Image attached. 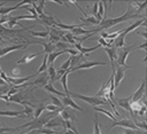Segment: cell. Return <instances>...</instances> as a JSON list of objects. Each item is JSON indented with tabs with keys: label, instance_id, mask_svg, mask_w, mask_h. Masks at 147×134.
<instances>
[{
	"label": "cell",
	"instance_id": "6da1fadb",
	"mask_svg": "<svg viewBox=\"0 0 147 134\" xmlns=\"http://www.w3.org/2000/svg\"><path fill=\"white\" fill-rule=\"evenodd\" d=\"M146 3H147V2L144 1V2L140 5V7H137V6H133L132 2H130V3H129V8H127V10H126L125 14L121 15L119 17H115V18H102L101 22L99 23L98 27L94 29V31L98 33V32L103 31V30H106V29H109V27H111V26H114V25H116V24H119V23H122V22H126V21H129V19H131V18H133V17H137V16L140 17V15H138V14H139V11H140L141 9L145 8Z\"/></svg>",
	"mask_w": 147,
	"mask_h": 134
},
{
	"label": "cell",
	"instance_id": "7a4b0ae2",
	"mask_svg": "<svg viewBox=\"0 0 147 134\" xmlns=\"http://www.w3.org/2000/svg\"><path fill=\"white\" fill-rule=\"evenodd\" d=\"M134 49H137V46H124V47H122V48L116 49V53H117V58H116V61H117V63H118L119 66L130 68L129 65H126L125 61H126L127 55H129L132 50H134Z\"/></svg>",
	"mask_w": 147,
	"mask_h": 134
},
{
	"label": "cell",
	"instance_id": "3957f363",
	"mask_svg": "<svg viewBox=\"0 0 147 134\" xmlns=\"http://www.w3.org/2000/svg\"><path fill=\"white\" fill-rule=\"evenodd\" d=\"M70 96H72V97H77V98H79V100H83V101H85V102H87L90 105H92V107H96V105H101V104H106L107 103V101L106 100H101V98H99V97H95V96H85V95H82V94H75V93H70Z\"/></svg>",
	"mask_w": 147,
	"mask_h": 134
},
{
	"label": "cell",
	"instance_id": "277c9868",
	"mask_svg": "<svg viewBox=\"0 0 147 134\" xmlns=\"http://www.w3.org/2000/svg\"><path fill=\"white\" fill-rule=\"evenodd\" d=\"M116 126H119V127H123V128H129V129H139V128L134 125V123H133L132 119H126V118L121 119V120H115V121H113V124H110V126H109V129H110V128H114V127H116Z\"/></svg>",
	"mask_w": 147,
	"mask_h": 134
},
{
	"label": "cell",
	"instance_id": "5b68a950",
	"mask_svg": "<svg viewBox=\"0 0 147 134\" xmlns=\"http://www.w3.org/2000/svg\"><path fill=\"white\" fill-rule=\"evenodd\" d=\"M111 102L118 104V105L122 107L124 110L129 111V112L131 113V116H133V112H132V110H131V103H132V98H131V96H129V97H121V98H118V97H114V98L111 100Z\"/></svg>",
	"mask_w": 147,
	"mask_h": 134
},
{
	"label": "cell",
	"instance_id": "8992f818",
	"mask_svg": "<svg viewBox=\"0 0 147 134\" xmlns=\"http://www.w3.org/2000/svg\"><path fill=\"white\" fill-rule=\"evenodd\" d=\"M64 33H65L64 30H61L59 27H51L49 29V36H48L49 42L55 45L56 42H59L61 40V38L64 36Z\"/></svg>",
	"mask_w": 147,
	"mask_h": 134
},
{
	"label": "cell",
	"instance_id": "52a82bcc",
	"mask_svg": "<svg viewBox=\"0 0 147 134\" xmlns=\"http://www.w3.org/2000/svg\"><path fill=\"white\" fill-rule=\"evenodd\" d=\"M126 69H129V68L119 66V65H118L117 69H115V71H113V73H114V87H115V89L118 87V85H119L121 81L123 80Z\"/></svg>",
	"mask_w": 147,
	"mask_h": 134
},
{
	"label": "cell",
	"instance_id": "ba28073f",
	"mask_svg": "<svg viewBox=\"0 0 147 134\" xmlns=\"http://www.w3.org/2000/svg\"><path fill=\"white\" fill-rule=\"evenodd\" d=\"M107 63L106 62H98V61H87V62H84V63H80L78 64L77 66H74L71 69V71H75V70H79V69H90V68H93V66H98V65H106Z\"/></svg>",
	"mask_w": 147,
	"mask_h": 134
},
{
	"label": "cell",
	"instance_id": "9c48e42d",
	"mask_svg": "<svg viewBox=\"0 0 147 134\" xmlns=\"http://www.w3.org/2000/svg\"><path fill=\"white\" fill-rule=\"evenodd\" d=\"M61 102H62L63 107H70V108H72V109H76V110H78V111H82V112L84 111L83 108H80L77 103H75V101L71 98V96H68V95L63 96V97L61 98Z\"/></svg>",
	"mask_w": 147,
	"mask_h": 134
},
{
	"label": "cell",
	"instance_id": "30bf717a",
	"mask_svg": "<svg viewBox=\"0 0 147 134\" xmlns=\"http://www.w3.org/2000/svg\"><path fill=\"white\" fill-rule=\"evenodd\" d=\"M145 87H146V81L144 80L140 85V87L131 95V98H132V102H138L140 101L144 96H145Z\"/></svg>",
	"mask_w": 147,
	"mask_h": 134
},
{
	"label": "cell",
	"instance_id": "8fae6325",
	"mask_svg": "<svg viewBox=\"0 0 147 134\" xmlns=\"http://www.w3.org/2000/svg\"><path fill=\"white\" fill-rule=\"evenodd\" d=\"M44 126H45L46 128H52V127H56V126H62V127H64V120L57 115V116L53 117L51 120H48Z\"/></svg>",
	"mask_w": 147,
	"mask_h": 134
},
{
	"label": "cell",
	"instance_id": "7c38bea8",
	"mask_svg": "<svg viewBox=\"0 0 147 134\" xmlns=\"http://www.w3.org/2000/svg\"><path fill=\"white\" fill-rule=\"evenodd\" d=\"M24 3H32V1L24 0V1H21L20 3H17V5L13 6V7H1V8H0V15L6 16L8 13H10V11H13V10H16L17 8H21V7H22Z\"/></svg>",
	"mask_w": 147,
	"mask_h": 134
},
{
	"label": "cell",
	"instance_id": "4fadbf2b",
	"mask_svg": "<svg viewBox=\"0 0 147 134\" xmlns=\"http://www.w3.org/2000/svg\"><path fill=\"white\" fill-rule=\"evenodd\" d=\"M26 45H11V46H7V47H0V57L1 56H5L14 50H17V49H22V48H25Z\"/></svg>",
	"mask_w": 147,
	"mask_h": 134
},
{
	"label": "cell",
	"instance_id": "5bb4252c",
	"mask_svg": "<svg viewBox=\"0 0 147 134\" xmlns=\"http://www.w3.org/2000/svg\"><path fill=\"white\" fill-rule=\"evenodd\" d=\"M105 52L107 53L109 60H110V63H111V69L113 71H115V66H114V61H116L117 58V53H116V48L114 46L111 47H108V48H105Z\"/></svg>",
	"mask_w": 147,
	"mask_h": 134
},
{
	"label": "cell",
	"instance_id": "9a60e30c",
	"mask_svg": "<svg viewBox=\"0 0 147 134\" xmlns=\"http://www.w3.org/2000/svg\"><path fill=\"white\" fill-rule=\"evenodd\" d=\"M42 52H38V53H34V54H29V55H24L23 57H21L18 61H16L17 64H26L29 62H31L32 60H34L37 56H39Z\"/></svg>",
	"mask_w": 147,
	"mask_h": 134
},
{
	"label": "cell",
	"instance_id": "2e32d148",
	"mask_svg": "<svg viewBox=\"0 0 147 134\" xmlns=\"http://www.w3.org/2000/svg\"><path fill=\"white\" fill-rule=\"evenodd\" d=\"M44 74L41 76V77H39L38 79H36V80H33L32 82H29L28 85H38V86H40V87H44L47 82H48V74L47 73H45V72H42Z\"/></svg>",
	"mask_w": 147,
	"mask_h": 134
},
{
	"label": "cell",
	"instance_id": "e0dca14e",
	"mask_svg": "<svg viewBox=\"0 0 147 134\" xmlns=\"http://www.w3.org/2000/svg\"><path fill=\"white\" fill-rule=\"evenodd\" d=\"M45 90H47V92H49L52 95H57V96H61V97H63V96H65V93H62V92H59L56 88H54V86L51 84V82H47L44 87H42Z\"/></svg>",
	"mask_w": 147,
	"mask_h": 134
},
{
	"label": "cell",
	"instance_id": "ac0fdd59",
	"mask_svg": "<svg viewBox=\"0 0 147 134\" xmlns=\"http://www.w3.org/2000/svg\"><path fill=\"white\" fill-rule=\"evenodd\" d=\"M103 15H105V1H99L98 2V13H96V15L94 17L100 23L102 17H103Z\"/></svg>",
	"mask_w": 147,
	"mask_h": 134
},
{
	"label": "cell",
	"instance_id": "d6986e66",
	"mask_svg": "<svg viewBox=\"0 0 147 134\" xmlns=\"http://www.w3.org/2000/svg\"><path fill=\"white\" fill-rule=\"evenodd\" d=\"M59 116H60L63 120H70V121H75V120H77V118H76V117H74V115H71V113H70L67 109H64V108L60 111Z\"/></svg>",
	"mask_w": 147,
	"mask_h": 134
},
{
	"label": "cell",
	"instance_id": "ffe728a7",
	"mask_svg": "<svg viewBox=\"0 0 147 134\" xmlns=\"http://www.w3.org/2000/svg\"><path fill=\"white\" fill-rule=\"evenodd\" d=\"M37 44H40L44 46V50L42 53L44 54H51L55 50V45L52 44V42H41V41H37Z\"/></svg>",
	"mask_w": 147,
	"mask_h": 134
},
{
	"label": "cell",
	"instance_id": "44dd1931",
	"mask_svg": "<svg viewBox=\"0 0 147 134\" xmlns=\"http://www.w3.org/2000/svg\"><path fill=\"white\" fill-rule=\"evenodd\" d=\"M71 72V69H68L67 71H65V73L59 79L60 80V82L62 84V86H63V88H64V90H65V95H68V96H70V93H69V90H68V84H67V78H68V74Z\"/></svg>",
	"mask_w": 147,
	"mask_h": 134
},
{
	"label": "cell",
	"instance_id": "7402d4cb",
	"mask_svg": "<svg viewBox=\"0 0 147 134\" xmlns=\"http://www.w3.org/2000/svg\"><path fill=\"white\" fill-rule=\"evenodd\" d=\"M80 21L84 23V25H99V22L92 15L91 16H86V17H82Z\"/></svg>",
	"mask_w": 147,
	"mask_h": 134
},
{
	"label": "cell",
	"instance_id": "603a6c76",
	"mask_svg": "<svg viewBox=\"0 0 147 134\" xmlns=\"http://www.w3.org/2000/svg\"><path fill=\"white\" fill-rule=\"evenodd\" d=\"M47 70H48V78L51 79L48 82H51L52 85L56 81V70L54 69V66H53V64L52 65H48L47 66Z\"/></svg>",
	"mask_w": 147,
	"mask_h": 134
},
{
	"label": "cell",
	"instance_id": "cb8c5ba5",
	"mask_svg": "<svg viewBox=\"0 0 147 134\" xmlns=\"http://www.w3.org/2000/svg\"><path fill=\"white\" fill-rule=\"evenodd\" d=\"M22 111H13V110H0V116L6 117H21Z\"/></svg>",
	"mask_w": 147,
	"mask_h": 134
},
{
	"label": "cell",
	"instance_id": "d4e9b609",
	"mask_svg": "<svg viewBox=\"0 0 147 134\" xmlns=\"http://www.w3.org/2000/svg\"><path fill=\"white\" fill-rule=\"evenodd\" d=\"M29 33H31L33 37H40V38H48L49 36V29L46 27V31H31V30H28Z\"/></svg>",
	"mask_w": 147,
	"mask_h": 134
},
{
	"label": "cell",
	"instance_id": "484cf974",
	"mask_svg": "<svg viewBox=\"0 0 147 134\" xmlns=\"http://www.w3.org/2000/svg\"><path fill=\"white\" fill-rule=\"evenodd\" d=\"M33 112H34V110H33V108L32 107H30V105H25V108H24V110L22 111V115H24L25 116V118H29V119H33ZM21 115V116H22Z\"/></svg>",
	"mask_w": 147,
	"mask_h": 134
},
{
	"label": "cell",
	"instance_id": "4316f807",
	"mask_svg": "<svg viewBox=\"0 0 147 134\" xmlns=\"http://www.w3.org/2000/svg\"><path fill=\"white\" fill-rule=\"evenodd\" d=\"M36 134H60V133H56V132H55V131H53L52 128L41 127V128L36 129Z\"/></svg>",
	"mask_w": 147,
	"mask_h": 134
},
{
	"label": "cell",
	"instance_id": "83f0119b",
	"mask_svg": "<svg viewBox=\"0 0 147 134\" xmlns=\"http://www.w3.org/2000/svg\"><path fill=\"white\" fill-rule=\"evenodd\" d=\"M46 70H47V54H45V55H44V60H42V63H41L40 68L38 69V71H37V74H40V73L45 72Z\"/></svg>",
	"mask_w": 147,
	"mask_h": 134
},
{
	"label": "cell",
	"instance_id": "f1b7e54d",
	"mask_svg": "<svg viewBox=\"0 0 147 134\" xmlns=\"http://www.w3.org/2000/svg\"><path fill=\"white\" fill-rule=\"evenodd\" d=\"M93 109L95 110V111H98V112H102V113H105V115H107L109 118H111L114 121L116 120V117L111 113V112H109L108 110H106V109H102V108H98V107H93Z\"/></svg>",
	"mask_w": 147,
	"mask_h": 134
},
{
	"label": "cell",
	"instance_id": "f546056e",
	"mask_svg": "<svg viewBox=\"0 0 147 134\" xmlns=\"http://www.w3.org/2000/svg\"><path fill=\"white\" fill-rule=\"evenodd\" d=\"M48 97H51V100H52V102H53L52 104H54V105H55V107H57L59 109H63V108H64V107H63V104H62V102H61V100H59L56 96H54V95H52V94H51Z\"/></svg>",
	"mask_w": 147,
	"mask_h": 134
},
{
	"label": "cell",
	"instance_id": "4dcf8cb0",
	"mask_svg": "<svg viewBox=\"0 0 147 134\" xmlns=\"http://www.w3.org/2000/svg\"><path fill=\"white\" fill-rule=\"evenodd\" d=\"M45 105L46 104H39L38 107H37V109L34 110V112H33V118H38L41 113H42V111H45Z\"/></svg>",
	"mask_w": 147,
	"mask_h": 134
},
{
	"label": "cell",
	"instance_id": "1f68e13d",
	"mask_svg": "<svg viewBox=\"0 0 147 134\" xmlns=\"http://www.w3.org/2000/svg\"><path fill=\"white\" fill-rule=\"evenodd\" d=\"M18 131V127H0V134H5V133H14Z\"/></svg>",
	"mask_w": 147,
	"mask_h": 134
},
{
	"label": "cell",
	"instance_id": "d6a6232c",
	"mask_svg": "<svg viewBox=\"0 0 147 134\" xmlns=\"http://www.w3.org/2000/svg\"><path fill=\"white\" fill-rule=\"evenodd\" d=\"M94 134H101L100 127H99V118H98V115H95V117H94Z\"/></svg>",
	"mask_w": 147,
	"mask_h": 134
},
{
	"label": "cell",
	"instance_id": "836d02e7",
	"mask_svg": "<svg viewBox=\"0 0 147 134\" xmlns=\"http://www.w3.org/2000/svg\"><path fill=\"white\" fill-rule=\"evenodd\" d=\"M124 134H146L145 131H142L141 133L138 132V129H129V128H124Z\"/></svg>",
	"mask_w": 147,
	"mask_h": 134
},
{
	"label": "cell",
	"instance_id": "e575fe53",
	"mask_svg": "<svg viewBox=\"0 0 147 134\" xmlns=\"http://www.w3.org/2000/svg\"><path fill=\"white\" fill-rule=\"evenodd\" d=\"M70 63H71V57H69V58L60 66V69H61V70H68V69H70Z\"/></svg>",
	"mask_w": 147,
	"mask_h": 134
},
{
	"label": "cell",
	"instance_id": "d590c367",
	"mask_svg": "<svg viewBox=\"0 0 147 134\" xmlns=\"http://www.w3.org/2000/svg\"><path fill=\"white\" fill-rule=\"evenodd\" d=\"M45 110L46 111H57V110H61V109H59L57 107H55L54 104H46L45 105Z\"/></svg>",
	"mask_w": 147,
	"mask_h": 134
},
{
	"label": "cell",
	"instance_id": "8d00e7d4",
	"mask_svg": "<svg viewBox=\"0 0 147 134\" xmlns=\"http://www.w3.org/2000/svg\"><path fill=\"white\" fill-rule=\"evenodd\" d=\"M98 2H99V1H96V2H94V3H93V10H92V16H95V15H96V13H98Z\"/></svg>",
	"mask_w": 147,
	"mask_h": 134
},
{
	"label": "cell",
	"instance_id": "74e56055",
	"mask_svg": "<svg viewBox=\"0 0 147 134\" xmlns=\"http://www.w3.org/2000/svg\"><path fill=\"white\" fill-rule=\"evenodd\" d=\"M7 21H8V15L2 16V17L0 18V24H6V23H7Z\"/></svg>",
	"mask_w": 147,
	"mask_h": 134
},
{
	"label": "cell",
	"instance_id": "f35d334b",
	"mask_svg": "<svg viewBox=\"0 0 147 134\" xmlns=\"http://www.w3.org/2000/svg\"><path fill=\"white\" fill-rule=\"evenodd\" d=\"M0 100H3V101H6L7 103L9 102V96H7L6 94H1V96H0Z\"/></svg>",
	"mask_w": 147,
	"mask_h": 134
},
{
	"label": "cell",
	"instance_id": "ab89813d",
	"mask_svg": "<svg viewBox=\"0 0 147 134\" xmlns=\"http://www.w3.org/2000/svg\"><path fill=\"white\" fill-rule=\"evenodd\" d=\"M146 47H147V44H146V42H144V44H141V45L137 46V49H144V50H146Z\"/></svg>",
	"mask_w": 147,
	"mask_h": 134
},
{
	"label": "cell",
	"instance_id": "60d3db41",
	"mask_svg": "<svg viewBox=\"0 0 147 134\" xmlns=\"http://www.w3.org/2000/svg\"><path fill=\"white\" fill-rule=\"evenodd\" d=\"M137 34H138V36H141L145 40L147 39V34H146V32H145V31H142V32H139V31H138V32H137Z\"/></svg>",
	"mask_w": 147,
	"mask_h": 134
},
{
	"label": "cell",
	"instance_id": "b9f144b4",
	"mask_svg": "<svg viewBox=\"0 0 147 134\" xmlns=\"http://www.w3.org/2000/svg\"><path fill=\"white\" fill-rule=\"evenodd\" d=\"M53 2H56V3H60V5H64V2L60 1V0H53Z\"/></svg>",
	"mask_w": 147,
	"mask_h": 134
},
{
	"label": "cell",
	"instance_id": "7bdbcfd3",
	"mask_svg": "<svg viewBox=\"0 0 147 134\" xmlns=\"http://www.w3.org/2000/svg\"><path fill=\"white\" fill-rule=\"evenodd\" d=\"M5 85H6V82H5V81L1 79V77H0V86H5Z\"/></svg>",
	"mask_w": 147,
	"mask_h": 134
},
{
	"label": "cell",
	"instance_id": "ee69618b",
	"mask_svg": "<svg viewBox=\"0 0 147 134\" xmlns=\"http://www.w3.org/2000/svg\"><path fill=\"white\" fill-rule=\"evenodd\" d=\"M65 134H75V133H74L72 131H70V129H67V131H65Z\"/></svg>",
	"mask_w": 147,
	"mask_h": 134
},
{
	"label": "cell",
	"instance_id": "f6af8a7d",
	"mask_svg": "<svg viewBox=\"0 0 147 134\" xmlns=\"http://www.w3.org/2000/svg\"><path fill=\"white\" fill-rule=\"evenodd\" d=\"M5 5H6V1H2V2H0V8H1V7H3Z\"/></svg>",
	"mask_w": 147,
	"mask_h": 134
},
{
	"label": "cell",
	"instance_id": "bcb514c9",
	"mask_svg": "<svg viewBox=\"0 0 147 134\" xmlns=\"http://www.w3.org/2000/svg\"><path fill=\"white\" fill-rule=\"evenodd\" d=\"M18 72H17V70L16 69H13V74H17Z\"/></svg>",
	"mask_w": 147,
	"mask_h": 134
}]
</instances>
